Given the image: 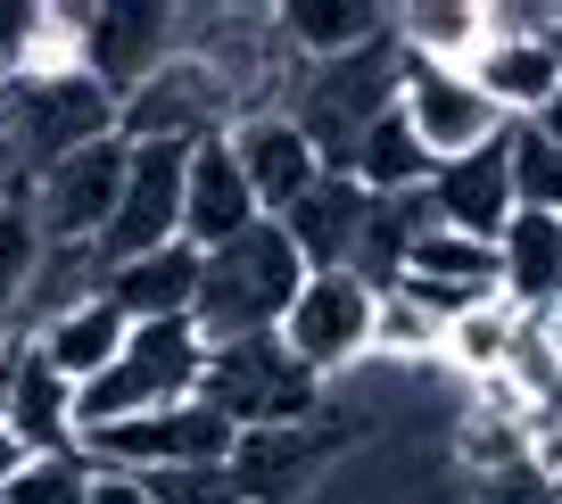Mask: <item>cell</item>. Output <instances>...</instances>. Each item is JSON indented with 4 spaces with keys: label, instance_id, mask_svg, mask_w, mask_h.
Here are the masks:
<instances>
[{
    "label": "cell",
    "instance_id": "9c48e42d",
    "mask_svg": "<svg viewBox=\"0 0 562 504\" xmlns=\"http://www.w3.org/2000/svg\"><path fill=\"white\" fill-rule=\"evenodd\" d=\"M182 51V9H158V0H124V9H83V75L108 91V100H133L166 58Z\"/></svg>",
    "mask_w": 562,
    "mask_h": 504
},
{
    "label": "cell",
    "instance_id": "2e32d148",
    "mask_svg": "<svg viewBox=\"0 0 562 504\" xmlns=\"http://www.w3.org/2000/svg\"><path fill=\"white\" fill-rule=\"evenodd\" d=\"M364 215H372V191H364V182H356V175H323L315 191H306L290 215H273V224H281V240L299 248L306 273H348Z\"/></svg>",
    "mask_w": 562,
    "mask_h": 504
},
{
    "label": "cell",
    "instance_id": "7402d4cb",
    "mask_svg": "<svg viewBox=\"0 0 562 504\" xmlns=\"http://www.w3.org/2000/svg\"><path fill=\"white\" fill-rule=\"evenodd\" d=\"M124 331H133V323H124V314L108 306V298H83L75 314L42 323L34 339H25V348H42V365H50L58 381H75V389H83V381H100V372L124 356Z\"/></svg>",
    "mask_w": 562,
    "mask_h": 504
},
{
    "label": "cell",
    "instance_id": "f1b7e54d",
    "mask_svg": "<svg viewBox=\"0 0 562 504\" xmlns=\"http://www.w3.org/2000/svg\"><path fill=\"white\" fill-rule=\"evenodd\" d=\"M91 480H100V463H91L83 447H67V455H25V471L0 488V504H91Z\"/></svg>",
    "mask_w": 562,
    "mask_h": 504
},
{
    "label": "cell",
    "instance_id": "5b68a950",
    "mask_svg": "<svg viewBox=\"0 0 562 504\" xmlns=\"http://www.w3.org/2000/svg\"><path fill=\"white\" fill-rule=\"evenodd\" d=\"M124 166H133V141L108 133V141H91V149L58 157L42 182H25L42 248H100L108 215H116V191H124Z\"/></svg>",
    "mask_w": 562,
    "mask_h": 504
},
{
    "label": "cell",
    "instance_id": "484cf974",
    "mask_svg": "<svg viewBox=\"0 0 562 504\" xmlns=\"http://www.w3.org/2000/svg\"><path fill=\"white\" fill-rule=\"evenodd\" d=\"M513 339H521V314L505 306V298H488V306H472V314H456L447 323V365L463 372V381H496V372L513 365Z\"/></svg>",
    "mask_w": 562,
    "mask_h": 504
},
{
    "label": "cell",
    "instance_id": "ffe728a7",
    "mask_svg": "<svg viewBox=\"0 0 562 504\" xmlns=\"http://www.w3.org/2000/svg\"><path fill=\"white\" fill-rule=\"evenodd\" d=\"M463 75L496 100V116H505V124H529V116L562 91V75H554V58L538 51V34H488Z\"/></svg>",
    "mask_w": 562,
    "mask_h": 504
},
{
    "label": "cell",
    "instance_id": "9a60e30c",
    "mask_svg": "<svg viewBox=\"0 0 562 504\" xmlns=\"http://www.w3.org/2000/svg\"><path fill=\"white\" fill-rule=\"evenodd\" d=\"M248 224H265V215L248 199V175H240V157H232V141H199L191 166H182V240L207 257V248L240 240Z\"/></svg>",
    "mask_w": 562,
    "mask_h": 504
},
{
    "label": "cell",
    "instance_id": "e575fe53",
    "mask_svg": "<svg viewBox=\"0 0 562 504\" xmlns=\"http://www.w3.org/2000/svg\"><path fill=\"white\" fill-rule=\"evenodd\" d=\"M18 471H25V447H18V438H9V430H0V488L18 480Z\"/></svg>",
    "mask_w": 562,
    "mask_h": 504
},
{
    "label": "cell",
    "instance_id": "d590c367",
    "mask_svg": "<svg viewBox=\"0 0 562 504\" xmlns=\"http://www.w3.org/2000/svg\"><path fill=\"white\" fill-rule=\"evenodd\" d=\"M538 414H546V430H554V438H562V389H554V397H546V405H538Z\"/></svg>",
    "mask_w": 562,
    "mask_h": 504
},
{
    "label": "cell",
    "instance_id": "cb8c5ba5",
    "mask_svg": "<svg viewBox=\"0 0 562 504\" xmlns=\"http://www.w3.org/2000/svg\"><path fill=\"white\" fill-rule=\"evenodd\" d=\"M389 34L422 67H472L480 42H488V0H414L389 18Z\"/></svg>",
    "mask_w": 562,
    "mask_h": 504
},
{
    "label": "cell",
    "instance_id": "30bf717a",
    "mask_svg": "<svg viewBox=\"0 0 562 504\" xmlns=\"http://www.w3.org/2000/svg\"><path fill=\"white\" fill-rule=\"evenodd\" d=\"M397 116L414 124V141L430 157H472L488 149L496 133H505V116H496V100L472 83L463 67H422V58H405V83H397Z\"/></svg>",
    "mask_w": 562,
    "mask_h": 504
},
{
    "label": "cell",
    "instance_id": "4fadbf2b",
    "mask_svg": "<svg viewBox=\"0 0 562 504\" xmlns=\"http://www.w3.org/2000/svg\"><path fill=\"white\" fill-rule=\"evenodd\" d=\"M339 455V430H315V422H290V430H240L224 455L232 488L248 504H299L306 480Z\"/></svg>",
    "mask_w": 562,
    "mask_h": 504
},
{
    "label": "cell",
    "instance_id": "44dd1931",
    "mask_svg": "<svg viewBox=\"0 0 562 504\" xmlns=\"http://www.w3.org/2000/svg\"><path fill=\"white\" fill-rule=\"evenodd\" d=\"M100 298L124 314V323H166V314H191V298H199V248H191V240L149 248V257L116 265Z\"/></svg>",
    "mask_w": 562,
    "mask_h": 504
},
{
    "label": "cell",
    "instance_id": "6da1fadb",
    "mask_svg": "<svg viewBox=\"0 0 562 504\" xmlns=\"http://www.w3.org/2000/svg\"><path fill=\"white\" fill-rule=\"evenodd\" d=\"M397 83H405V51H397V34H381V42H364V51H348V58L290 67L281 116H290L306 141H315L323 175H348L356 141H364L372 124L397 108Z\"/></svg>",
    "mask_w": 562,
    "mask_h": 504
},
{
    "label": "cell",
    "instance_id": "5bb4252c",
    "mask_svg": "<svg viewBox=\"0 0 562 504\" xmlns=\"http://www.w3.org/2000/svg\"><path fill=\"white\" fill-rule=\"evenodd\" d=\"M397 290L422 298L439 323H456V314H472V306L496 298V248L430 224V232H414V248H405V281H397Z\"/></svg>",
    "mask_w": 562,
    "mask_h": 504
},
{
    "label": "cell",
    "instance_id": "7a4b0ae2",
    "mask_svg": "<svg viewBox=\"0 0 562 504\" xmlns=\"http://www.w3.org/2000/svg\"><path fill=\"white\" fill-rule=\"evenodd\" d=\"M299 290H306V265H299V248L281 240V224H248L240 240L199 257L191 323L207 339H257V331H281Z\"/></svg>",
    "mask_w": 562,
    "mask_h": 504
},
{
    "label": "cell",
    "instance_id": "4316f807",
    "mask_svg": "<svg viewBox=\"0 0 562 504\" xmlns=\"http://www.w3.org/2000/svg\"><path fill=\"white\" fill-rule=\"evenodd\" d=\"M505 166H513V215H562V149L538 124H505Z\"/></svg>",
    "mask_w": 562,
    "mask_h": 504
},
{
    "label": "cell",
    "instance_id": "277c9868",
    "mask_svg": "<svg viewBox=\"0 0 562 504\" xmlns=\"http://www.w3.org/2000/svg\"><path fill=\"white\" fill-rule=\"evenodd\" d=\"M199 405H215L232 430H290V422L323 414V381L290 365V348L273 331H257V339H207Z\"/></svg>",
    "mask_w": 562,
    "mask_h": 504
},
{
    "label": "cell",
    "instance_id": "836d02e7",
    "mask_svg": "<svg viewBox=\"0 0 562 504\" xmlns=\"http://www.w3.org/2000/svg\"><path fill=\"white\" fill-rule=\"evenodd\" d=\"M529 124H538V133H546V141H554V149H562V91H554V100H546V108H538V116H529Z\"/></svg>",
    "mask_w": 562,
    "mask_h": 504
},
{
    "label": "cell",
    "instance_id": "f35d334b",
    "mask_svg": "<svg viewBox=\"0 0 562 504\" xmlns=\"http://www.w3.org/2000/svg\"><path fill=\"white\" fill-rule=\"evenodd\" d=\"M546 339H554V348H562V306H554V314H546Z\"/></svg>",
    "mask_w": 562,
    "mask_h": 504
},
{
    "label": "cell",
    "instance_id": "3957f363",
    "mask_svg": "<svg viewBox=\"0 0 562 504\" xmlns=\"http://www.w3.org/2000/svg\"><path fill=\"white\" fill-rule=\"evenodd\" d=\"M116 133V100L91 75H18L0 83V149L18 166V182H42L58 157L91 149Z\"/></svg>",
    "mask_w": 562,
    "mask_h": 504
},
{
    "label": "cell",
    "instance_id": "52a82bcc",
    "mask_svg": "<svg viewBox=\"0 0 562 504\" xmlns=\"http://www.w3.org/2000/svg\"><path fill=\"white\" fill-rule=\"evenodd\" d=\"M182 166H191V149H175V141H133L116 215H108V232H100V265L108 273L133 265V257H149V248L182 240Z\"/></svg>",
    "mask_w": 562,
    "mask_h": 504
},
{
    "label": "cell",
    "instance_id": "8992f818",
    "mask_svg": "<svg viewBox=\"0 0 562 504\" xmlns=\"http://www.w3.org/2000/svg\"><path fill=\"white\" fill-rule=\"evenodd\" d=\"M281 348H290V365L315 372V381H339L348 365H364L372 356V290L348 273H306V290L290 298V314H281L273 331Z\"/></svg>",
    "mask_w": 562,
    "mask_h": 504
},
{
    "label": "cell",
    "instance_id": "ba28073f",
    "mask_svg": "<svg viewBox=\"0 0 562 504\" xmlns=\"http://www.w3.org/2000/svg\"><path fill=\"white\" fill-rule=\"evenodd\" d=\"M232 100H224V83H215L199 58H166L149 83L133 91V100L116 108V141H175V149H199V141H224L232 133Z\"/></svg>",
    "mask_w": 562,
    "mask_h": 504
},
{
    "label": "cell",
    "instance_id": "4dcf8cb0",
    "mask_svg": "<svg viewBox=\"0 0 562 504\" xmlns=\"http://www.w3.org/2000/svg\"><path fill=\"white\" fill-rule=\"evenodd\" d=\"M480 504H554V488H546L538 463H505L480 480Z\"/></svg>",
    "mask_w": 562,
    "mask_h": 504
},
{
    "label": "cell",
    "instance_id": "ac0fdd59",
    "mask_svg": "<svg viewBox=\"0 0 562 504\" xmlns=\"http://www.w3.org/2000/svg\"><path fill=\"white\" fill-rule=\"evenodd\" d=\"M124 372L140 381V397L149 405H182L199 397V365H207V331L191 323V314H166V323H133L124 331Z\"/></svg>",
    "mask_w": 562,
    "mask_h": 504
},
{
    "label": "cell",
    "instance_id": "74e56055",
    "mask_svg": "<svg viewBox=\"0 0 562 504\" xmlns=\"http://www.w3.org/2000/svg\"><path fill=\"white\" fill-rule=\"evenodd\" d=\"M9 191H25V182H18V166H9V149H0V199Z\"/></svg>",
    "mask_w": 562,
    "mask_h": 504
},
{
    "label": "cell",
    "instance_id": "d6986e66",
    "mask_svg": "<svg viewBox=\"0 0 562 504\" xmlns=\"http://www.w3.org/2000/svg\"><path fill=\"white\" fill-rule=\"evenodd\" d=\"M9 438L25 455H67L75 447V381H58L42 365V348H25V339L9 356Z\"/></svg>",
    "mask_w": 562,
    "mask_h": 504
},
{
    "label": "cell",
    "instance_id": "83f0119b",
    "mask_svg": "<svg viewBox=\"0 0 562 504\" xmlns=\"http://www.w3.org/2000/svg\"><path fill=\"white\" fill-rule=\"evenodd\" d=\"M439 348H447V323L422 306V298H405V290H381V298H372V356L430 365Z\"/></svg>",
    "mask_w": 562,
    "mask_h": 504
},
{
    "label": "cell",
    "instance_id": "ab89813d",
    "mask_svg": "<svg viewBox=\"0 0 562 504\" xmlns=\"http://www.w3.org/2000/svg\"><path fill=\"white\" fill-rule=\"evenodd\" d=\"M546 488H554V504H562V471H546Z\"/></svg>",
    "mask_w": 562,
    "mask_h": 504
},
{
    "label": "cell",
    "instance_id": "1f68e13d",
    "mask_svg": "<svg viewBox=\"0 0 562 504\" xmlns=\"http://www.w3.org/2000/svg\"><path fill=\"white\" fill-rule=\"evenodd\" d=\"M91 504H149V488H140L133 471H100V480H91Z\"/></svg>",
    "mask_w": 562,
    "mask_h": 504
},
{
    "label": "cell",
    "instance_id": "d6a6232c",
    "mask_svg": "<svg viewBox=\"0 0 562 504\" xmlns=\"http://www.w3.org/2000/svg\"><path fill=\"white\" fill-rule=\"evenodd\" d=\"M538 51L554 58V75H562V0H538Z\"/></svg>",
    "mask_w": 562,
    "mask_h": 504
},
{
    "label": "cell",
    "instance_id": "8fae6325",
    "mask_svg": "<svg viewBox=\"0 0 562 504\" xmlns=\"http://www.w3.org/2000/svg\"><path fill=\"white\" fill-rule=\"evenodd\" d=\"M224 141H232V157H240L248 199H257V215H265V224H273V215H290V208H299V199L323 182L315 141H306L299 124L281 116V108H257V116H240Z\"/></svg>",
    "mask_w": 562,
    "mask_h": 504
},
{
    "label": "cell",
    "instance_id": "7c38bea8",
    "mask_svg": "<svg viewBox=\"0 0 562 504\" xmlns=\"http://www.w3.org/2000/svg\"><path fill=\"white\" fill-rule=\"evenodd\" d=\"M422 208H430V224L439 232H463V240H505L513 224V166H505V133L488 141V149L472 157H447L439 175L422 182Z\"/></svg>",
    "mask_w": 562,
    "mask_h": 504
},
{
    "label": "cell",
    "instance_id": "603a6c76",
    "mask_svg": "<svg viewBox=\"0 0 562 504\" xmlns=\"http://www.w3.org/2000/svg\"><path fill=\"white\" fill-rule=\"evenodd\" d=\"M273 25H281V51L299 58V67H315V58H348V51H364V42L389 34V18L364 9V0H281Z\"/></svg>",
    "mask_w": 562,
    "mask_h": 504
},
{
    "label": "cell",
    "instance_id": "d4e9b609",
    "mask_svg": "<svg viewBox=\"0 0 562 504\" xmlns=\"http://www.w3.org/2000/svg\"><path fill=\"white\" fill-rule=\"evenodd\" d=\"M348 175H356V182H364V191H372V199H414V191H422V182L439 175V157L422 149V141H414V124H405V116H397V108H389V116H381V124H372V133H364V141H356V157H348Z\"/></svg>",
    "mask_w": 562,
    "mask_h": 504
},
{
    "label": "cell",
    "instance_id": "e0dca14e",
    "mask_svg": "<svg viewBox=\"0 0 562 504\" xmlns=\"http://www.w3.org/2000/svg\"><path fill=\"white\" fill-rule=\"evenodd\" d=\"M496 298L521 323H546L562 306V215H513L496 240Z\"/></svg>",
    "mask_w": 562,
    "mask_h": 504
},
{
    "label": "cell",
    "instance_id": "8d00e7d4",
    "mask_svg": "<svg viewBox=\"0 0 562 504\" xmlns=\"http://www.w3.org/2000/svg\"><path fill=\"white\" fill-rule=\"evenodd\" d=\"M18 356V348H9ZM9 356H0V430H9Z\"/></svg>",
    "mask_w": 562,
    "mask_h": 504
},
{
    "label": "cell",
    "instance_id": "f546056e",
    "mask_svg": "<svg viewBox=\"0 0 562 504\" xmlns=\"http://www.w3.org/2000/svg\"><path fill=\"white\" fill-rule=\"evenodd\" d=\"M140 488H149V504H248L240 488H232L224 463H182V471H133Z\"/></svg>",
    "mask_w": 562,
    "mask_h": 504
}]
</instances>
